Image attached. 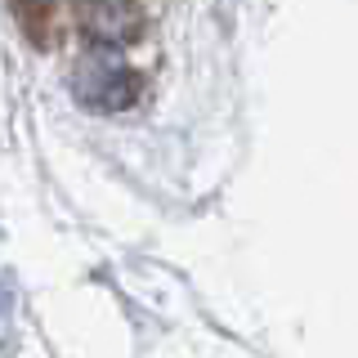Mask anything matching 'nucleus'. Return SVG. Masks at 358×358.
I'll list each match as a JSON object with an SVG mask.
<instances>
[{
    "label": "nucleus",
    "mask_w": 358,
    "mask_h": 358,
    "mask_svg": "<svg viewBox=\"0 0 358 358\" xmlns=\"http://www.w3.org/2000/svg\"><path fill=\"white\" fill-rule=\"evenodd\" d=\"M76 22L99 50H117L139 36V5L134 0H76Z\"/></svg>",
    "instance_id": "f03ea898"
},
{
    "label": "nucleus",
    "mask_w": 358,
    "mask_h": 358,
    "mask_svg": "<svg viewBox=\"0 0 358 358\" xmlns=\"http://www.w3.org/2000/svg\"><path fill=\"white\" fill-rule=\"evenodd\" d=\"M76 99H81L85 108H94V112H121L134 99V72L126 63H117V59H85L81 67H76Z\"/></svg>",
    "instance_id": "f257e3e1"
}]
</instances>
